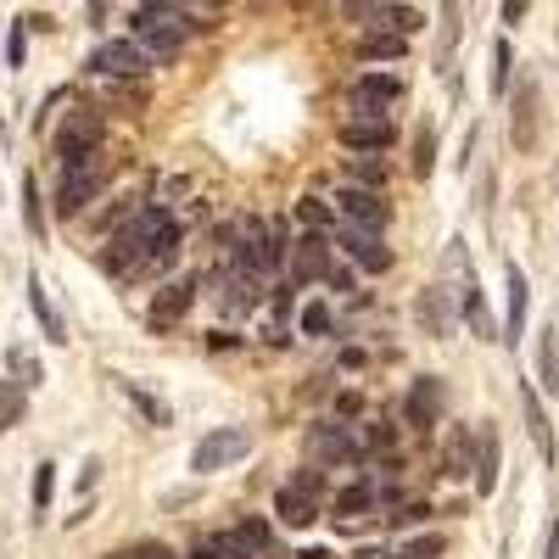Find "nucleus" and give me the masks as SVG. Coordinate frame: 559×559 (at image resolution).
<instances>
[{
    "instance_id": "nucleus-1",
    "label": "nucleus",
    "mask_w": 559,
    "mask_h": 559,
    "mask_svg": "<svg viewBox=\"0 0 559 559\" xmlns=\"http://www.w3.org/2000/svg\"><path fill=\"white\" fill-rule=\"evenodd\" d=\"M179 258V224L168 207H140L118 241L107 247V269L112 274H146V269H168Z\"/></svg>"
},
{
    "instance_id": "nucleus-2",
    "label": "nucleus",
    "mask_w": 559,
    "mask_h": 559,
    "mask_svg": "<svg viewBox=\"0 0 559 559\" xmlns=\"http://www.w3.org/2000/svg\"><path fill=\"white\" fill-rule=\"evenodd\" d=\"M134 45L146 51L152 62H168L179 57V45H185V28H191V12H174V7H134Z\"/></svg>"
},
{
    "instance_id": "nucleus-3",
    "label": "nucleus",
    "mask_w": 559,
    "mask_h": 559,
    "mask_svg": "<svg viewBox=\"0 0 559 559\" xmlns=\"http://www.w3.org/2000/svg\"><path fill=\"white\" fill-rule=\"evenodd\" d=\"M102 185H107V157H102V146H96V152H79V157H62L57 213H62V218H79L90 202H96Z\"/></svg>"
},
{
    "instance_id": "nucleus-4",
    "label": "nucleus",
    "mask_w": 559,
    "mask_h": 559,
    "mask_svg": "<svg viewBox=\"0 0 559 559\" xmlns=\"http://www.w3.org/2000/svg\"><path fill=\"white\" fill-rule=\"evenodd\" d=\"M448 274H453V286H459V292H448V297H453V308H459V319H471V331H476L481 342H498V331H492V319H487V302H481V286H476V269H471V252H464V241H448Z\"/></svg>"
},
{
    "instance_id": "nucleus-5",
    "label": "nucleus",
    "mask_w": 559,
    "mask_h": 559,
    "mask_svg": "<svg viewBox=\"0 0 559 559\" xmlns=\"http://www.w3.org/2000/svg\"><path fill=\"white\" fill-rule=\"evenodd\" d=\"M247 453H252L247 426H218V431H207V437L197 442L191 471H197V476H213V471H229V464H241Z\"/></svg>"
},
{
    "instance_id": "nucleus-6",
    "label": "nucleus",
    "mask_w": 559,
    "mask_h": 559,
    "mask_svg": "<svg viewBox=\"0 0 559 559\" xmlns=\"http://www.w3.org/2000/svg\"><path fill=\"white\" fill-rule=\"evenodd\" d=\"M90 73H102V79H146L157 62L140 51L134 39H102L96 51H90V62H84Z\"/></svg>"
},
{
    "instance_id": "nucleus-7",
    "label": "nucleus",
    "mask_w": 559,
    "mask_h": 559,
    "mask_svg": "<svg viewBox=\"0 0 559 559\" xmlns=\"http://www.w3.org/2000/svg\"><path fill=\"white\" fill-rule=\"evenodd\" d=\"M191 308H197V280H191V274L168 280V286L152 297V308H146V324H152L157 336H168L174 324H185V313H191Z\"/></svg>"
},
{
    "instance_id": "nucleus-8",
    "label": "nucleus",
    "mask_w": 559,
    "mask_h": 559,
    "mask_svg": "<svg viewBox=\"0 0 559 559\" xmlns=\"http://www.w3.org/2000/svg\"><path fill=\"white\" fill-rule=\"evenodd\" d=\"M286 269H292V286H313V280L331 274V236L324 229H308L297 247H286Z\"/></svg>"
},
{
    "instance_id": "nucleus-9",
    "label": "nucleus",
    "mask_w": 559,
    "mask_h": 559,
    "mask_svg": "<svg viewBox=\"0 0 559 559\" xmlns=\"http://www.w3.org/2000/svg\"><path fill=\"white\" fill-rule=\"evenodd\" d=\"M403 102V79L397 73H364L353 90H347V107L364 112V118H386V107Z\"/></svg>"
},
{
    "instance_id": "nucleus-10",
    "label": "nucleus",
    "mask_w": 559,
    "mask_h": 559,
    "mask_svg": "<svg viewBox=\"0 0 559 559\" xmlns=\"http://www.w3.org/2000/svg\"><path fill=\"white\" fill-rule=\"evenodd\" d=\"M308 453H313L319 464H353V459L364 453V442H358L353 426H342V419H324V426L308 431Z\"/></svg>"
},
{
    "instance_id": "nucleus-11",
    "label": "nucleus",
    "mask_w": 559,
    "mask_h": 559,
    "mask_svg": "<svg viewBox=\"0 0 559 559\" xmlns=\"http://www.w3.org/2000/svg\"><path fill=\"white\" fill-rule=\"evenodd\" d=\"M336 207L347 224H364V229H386V202L376 185H342L336 191Z\"/></svg>"
},
{
    "instance_id": "nucleus-12",
    "label": "nucleus",
    "mask_w": 559,
    "mask_h": 559,
    "mask_svg": "<svg viewBox=\"0 0 559 559\" xmlns=\"http://www.w3.org/2000/svg\"><path fill=\"white\" fill-rule=\"evenodd\" d=\"M537 134H543L537 84H532V79H521V90H515V112H509V140H515V152H537Z\"/></svg>"
},
{
    "instance_id": "nucleus-13",
    "label": "nucleus",
    "mask_w": 559,
    "mask_h": 559,
    "mask_svg": "<svg viewBox=\"0 0 559 559\" xmlns=\"http://www.w3.org/2000/svg\"><path fill=\"white\" fill-rule=\"evenodd\" d=\"M342 247H347V258H353L358 269H369V274H386V269H392V252H386V241H381V229L347 224V229H342Z\"/></svg>"
},
{
    "instance_id": "nucleus-14",
    "label": "nucleus",
    "mask_w": 559,
    "mask_h": 559,
    "mask_svg": "<svg viewBox=\"0 0 559 559\" xmlns=\"http://www.w3.org/2000/svg\"><path fill=\"white\" fill-rule=\"evenodd\" d=\"M102 146V112H68L62 129H57V152L62 157H79V152H96Z\"/></svg>"
},
{
    "instance_id": "nucleus-15",
    "label": "nucleus",
    "mask_w": 559,
    "mask_h": 559,
    "mask_svg": "<svg viewBox=\"0 0 559 559\" xmlns=\"http://www.w3.org/2000/svg\"><path fill=\"white\" fill-rule=\"evenodd\" d=\"M336 140H342L347 152H386L397 134H392V123H386V118H364V112H353V118L336 129Z\"/></svg>"
},
{
    "instance_id": "nucleus-16",
    "label": "nucleus",
    "mask_w": 559,
    "mask_h": 559,
    "mask_svg": "<svg viewBox=\"0 0 559 559\" xmlns=\"http://www.w3.org/2000/svg\"><path fill=\"white\" fill-rule=\"evenodd\" d=\"M503 286H509V308H503V342L515 347L526 336V308H532V286H526V274L509 263L503 269Z\"/></svg>"
},
{
    "instance_id": "nucleus-17",
    "label": "nucleus",
    "mask_w": 559,
    "mask_h": 559,
    "mask_svg": "<svg viewBox=\"0 0 559 559\" xmlns=\"http://www.w3.org/2000/svg\"><path fill=\"white\" fill-rule=\"evenodd\" d=\"M274 515L286 521V526H313V521H319V492H308V487L286 481V487L274 492Z\"/></svg>"
},
{
    "instance_id": "nucleus-18",
    "label": "nucleus",
    "mask_w": 559,
    "mask_h": 559,
    "mask_svg": "<svg viewBox=\"0 0 559 559\" xmlns=\"http://www.w3.org/2000/svg\"><path fill=\"white\" fill-rule=\"evenodd\" d=\"M403 414H408V426H419V431L437 426V419H442V381H431V376H426V381H414Z\"/></svg>"
},
{
    "instance_id": "nucleus-19",
    "label": "nucleus",
    "mask_w": 559,
    "mask_h": 559,
    "mask_svg": "<svg viewBox=\"0 0 559 559\" xmlns=\"http://www.w3.org/2000/svg\"><path fill=\"white\" fill-rule=\"evenodd\" d=\"M442 471L453 476V481H464L476 471V431L471 426H453V437H448V448H442Z\"/></svg>"
},
{
    "instance_id": "nucleus-20",
    "label": "nucleus",
    "mask_w": 559,
    "mask_h": 559,
    "mask_svg": "<svg viewBox=\"0 0 559 559\" xmlns=\"http://www.w3.org/2000/svg\"><path fill=\"white\" fill-rule=\"evenodd\" d=\"M521 408H526V431H532V442H537L543 464H554V459H559V448H554V426H548V414H543V397H537L532 386H521Z\"/></svg>"
},
{
    "instance_id": "nucleus-21",
    "label": "nucleus",
    "mask_w": 559,
    "mask_h": 559,
    "mask_svg": "<svg viewBox=\"0 0 559 559\" xmlns=\"http://www.w3.org/2000/svg\"><path fill=\"white\" fill-rule=\"evenodd\" d=\"M498 459H503V453H498V431H492V426H481V431H476V471H471L481 498H487V492H498Z\"/></svg>"
},
{
    "instance_id": "nucleus-22",
    "label": "nucleus",
    "mask_w": 559,
    "mask_h": 559,
    "mask_svg": "<svg viewBox=\"0 0 559 559\" xmlns=\"http://www.w3.org/2000/svg\"><path fill=\"white\" fill-rule=\"evenodd\" d=\"M419 319H426L431 336H448L453 324H459V308H453V297H448L442 286H431L426 297H419Z\"/></svg>"
},
{
    "instance_id": "nucleus-23",
    "label": "nucleus",
    "mask_w": 559,
    "mask_h": 559,
    "mask_svg": "<svg viewBox=\"0 0 559 559\" xmlns=\"http://www.w3.org/2000/svg\"><path fill=\"white\" fill-rule=\"evenodd\" d=\"M28 308H34V319H39L45 336H51V342H68V324H62V313L51 308V297H45V280H39V274H28Z\"/></svg>"
},
{
    "instance_id": "nucleus-24",
    "label": "nucleus",
    "mask_w": 559,
    "mask_h": 559,
    "mask_svg": "<svg viewBox=\"0 0 559 559\" xmlns=\"http://www.w3.org/2000/svg\"><path fill=\"white\" fill-rule=\"evenodd\" d=\"M537 381L543 392H559V324H543L537 336Z\"/></svg>"
},
{
    "instance_id": "nucleus-25",
    "label": "nucleus",
    "mask_w": 559,
    "mask_h": 559,
    "mask_svg": "<svg viewBox=\"0 0 559 559\" xmlns=\"http://www.w3.org/2000/svg\"><path fill=\"white\" fill-rule=\"evenodd\" d=\"M403 51H408V34H381V28H369L364 45H358L364 62H397Z\"/></svg>"
},
{
    "instance_id": "nucleus-26",
    "label": "nucleus",
    "mask_w": 559,
    "mask_h": 559,
    "mask_svg": "<svg viewBox=\"0 0 559 559\" xmlns=\"http://www.w3.org/2000/svg\"><path fill=\"white\" fill-rule=\"evenodd\" d=\"M191 559H252V554L241 548L236 532H213V537H197L191 543Z\"/></svg>"
},
{
    "instance_id": "nucleus-27",
    "label": "nucleus",
    "mask_w": 559,
    "mask_h": 559,
    "mask_svg": "<svg viewBox=\"0 0 559 559\" xmlns=\"http://www.w3.org/2000/svg\"><path fill=\"white\" fill-rule=\"evenodd\" d=\"M236 537H241V548H247L252 559H269V554H274V532H269L263 515H247V521L236 526Z\"/></svg>"
},
{
    "instance_id": "nucleus-28",
    "label": "nucleus",
    "mask_w": 559,
    "mask_h": 559,
    "mask_svg": "<svg viewBox=\"0 0 559 559\" xmlns=\"http://www.w3.org/2000/svg\"><path fill=\"white\" fill-rule=\"evenodd\" d=\"M23 414H28V392L17 381H0V431L23 426Z\"/></svg>"
},
{
    "instance_id": "nucleus-29",
    "label": "nucleus",
    "mask_w": 559,
    "mask_h": 559,
    "mask_svg": "<svg viewBox=\"0 0 559 559\" xmlns=\"http://www.w3.org/2000/svg\"><path fill=\"white\" fill-rule=\"evenodd\" d=\"M7 369H12V381H17L23 392L45 381V376H39V358H34L28 347H7Z\"/></svg>"
},
{
    "instance_id": "nucleus-30",
    "label": "nucleus",
    "mask_w": 559,
    "mask_h": 559,
    "mask_svg": "<svg viewBox=\"0 0 559 559\" xmlns=\"http://www.w3.org/2000/svg\"><path fill=\"white\" fill-rule=\"evenodd\" d=\"M431 168H437V129L419 123V134H414V179H431Z\"/></svg>"
},
{
    "instance_id": "nucleus-31",
    "label": "nucleus",
    "mask_w": 559,
    "mask_h": 559,
    "mask_svg": "<svg viewBox=\"0 0 559 559\" xmlns=\"http://www.w3.org/2000/svg\"><path fill=\"white\" fill-rule=\"evenodd\" d=\"M51 492H57V464L45 459L34 464V515H51Z\"/></svg>"
},
{
    "instance_id": "nucleus-32",
    "label": "nucleus",
    "mask_w": 559,
    "mask_h": 559,
    "mask_svg": "<svg viewBox=\"0 0 559 559\" xmlns=\"http://www.w3.org/2000/svg\"><path fill=\"white\" fill-rule=\"evenodd\" d=\"M23 218H28V236H45V202H39L34 174H23Z\"/></svg>"
},
{
    "instance_id": "nucleus-33",
    "label": "nucleus",
    "mask_w": 559,
    "mask_h": 559,
    "mask_svg": "<svg viewBox=\"0 0 559 559\" xmlns=\"http://www.w3.org/2000/svg\"><path fill=\"white\" fill-rule=\"evenodd\" d=\"M376 481H353L342 498H336V515H358V509H376Z\"/></svg>"
},
{
    "instance_id": "nucleus-34",
    "label": "nucleus",
    "mask_w": 559,
    "mask_h": 559,
    "mask_svg": "<svg viewBox=\"0 0 559 559\" xmlns=\"http://www.w3.org/2000/svg\"><path fill=\"white\" fill-rule=\"evenodd\" d=\"M509 68H515V51H509V39H498L492 45V96L509 90Z\"/></svg>"
},
{
    "instance_id": "nucleus-35",
    "label": "nucleus",
    "mask_w": 559,
    "mask_h": 559,
    "mask_svg": "<svg viewBox=\"0 0 559 559\" xmlns=\"http://www.w3.org/2000/svg\"><path fill=\"white\" fill-rule=\"evenodd\" d=\"M123 392H129V403H134L140 414H146V419H152V426H168V408H163V403H157L152 392H140L134 381H123Z\"/></svg>"
},
{
    "instance_id": "nucleus-36",
    "label": "nucleus",
    "mask_w": 559,
    "mask_h": 559,
    "mask_svg": "<svg viewBox=\"0 0 559 559\" xmlns=\"http://www.w3.org/2000/svg\"><path fill=\"white\" fill-rule=\"evenodd\" d=\"M297 324H302V336H331V324H336V319H331V308H324V302H308Z\"/></svg>"
},
{
    "instance_id": "nucleus-37",
    "label": "nucleus",
    "mask_w": 559,
    "mask_h": 559,
    "mask_svg": "<svg viewBox=\"0 0 559 559\" xmlns=\"http://www.w3.org/2000/svg\"><path fill=\"white\" fill-rule=\"evenodd\" d=\"M28 62V23L17 17L12 28H7V68H23Z\"/></svg>"
},
{
    "instance_id": "nucleus-38",
    "label": "nucleus",
    "mask_w": 559,
    "mask_h": 559,
    "mask_svg": "<svg viewBox=\"0 0 559 559\" xmlns=\"http://www.w3.org/2000/svg\"><path fill=\"white\" fill-rule=\"evenodd\" d=\"M297 218H302L308 229H331V202H319V197H302V202H297Z\"/></svg>"
},
{
    "instance_id": "nucleus-39",
    "label": "nucleus",
    "mask_w": 559,
    "mask_h": 559,
    "mask_svg": "<svg viewBox=\"0 0 559 559\" xmlns=\"http://www.w3.org/2000/svg\"><path fill=\"white\" fill-rule=\"evenodd\" d=\"M453 45H459V7L448 0V7H442V45H437V62H442V68H448V51H453Z\"/></svg>"
},
{
    "instance_id": "nucleus-40",
    "label": "nucleus",
    "mask_w": 559,
    "mask_h": 559,
    "mask_svg": "<svg viewBox=\"0 0 559 559\" xmlns=\"http://www.w3.org/2000/svg\"><path fill=\"white\" fill-rule=\"evenodd\" d=\"M347 174H353V185H376V191L386 185V168H381V163H364V157H353Z\"/></svg>"
},
{
    "instance_id": "nucleus-41",
    "label": "nucleus",
    "mask_w": 559,
    "mask_h": 559,
    "mask_svg": "<svg viewBox=\"0 0 559 559\" xmlns=\"http://www.w3.org/2000/svg\"><path fill=\"white\" fill-rule=\"evenodd\" d=\"M431 554H442V543L437 537H419V543H408L403 554H386V559H431Z\"/></svg>"
},
{
    "instance_id": "nucleus-42",
    "label": "nucleus",
    "mask_w": 559,
    "mask_h": 559,
    "mask_svg": "<svg viewBox=\"0 0 559 559\" xmlns=\"http://www.w3.org/2000/svg\"><path fill=\"white\" fill-rule=\"evenodd\" d=\"M292 481H297V487H308V492H319V498H324V476H319V471H297V476H292Z\"/></svg>"
},
{
    "instance_id": "nucleus-43",
    "label": "nucleus",
    "mask_w": 559,
    "mask_h": 559,
    "mask_svg": "<svg viewBox=\"0 0 559 559\" xmlns=\"http://www.w3.org/2000/svg\"><path fill=\"white\" fill-rule=\"evenodd\" d=\"M292 313V286H274V319Z\"/></svg>"
},
{
    "instance_id": "nucleus-44",
    "label": "nucleus",
    "mask_w": 559,
    "mask_h": 559,
    "mask_svg": "<svg viewBox=\"0 0 559 559\" xmlns=\"http://www.w3.org/2000/svg\"><path fill=\"white\" fill-rule=\"evenodd\" d=\"M526 7H532V0H503V23H521Z\"/></svg>"
},
{
    "instance_id": "nucleus-45",
    "label": "nucleus",
    "mask_w": 559,
    "mask_h": 559,
    "mask_svg": "<svg viewBox=\"0 0 559 559\" xmlns=\"http://www.w3.org/2000/svg\"><path fill=\"white\" fill-rule=\"evenodd\" d=\"M84 12H90V23H107V12H112V0H84Z\"/></svg>"
},
{
    "instance_id": "nucleus-46",
    "label": "nucleus",
    "mask_w": 559,
    "mask_h": 559,
    "mask_svg": "<svg viewBox=\"0 0 559 559\" xmlns=\"http://www.w3.org/2000/svg\"><path fill=\"white\" fill-rule=\"evenodd\" d=\"M96 481H102V464L90 459V464H84V476H79V492H90V487H96Z\"/></svg>"
},
{
    "instance_id": "nucleus-47",
    "label": "nucleus",
    "mask_w": 559,
    "mask_h": 559,
    "mask_svg": "<svg viewBox=\"0 0 559 559\" xmlns=\"http://www.w3.org/2000/svg\"><path fill=\"white\" fill-rule=\"evenodd\" d=\"M543 559H559V521L548 526V554H543Z\"/></svg>"
}]
</instances>
